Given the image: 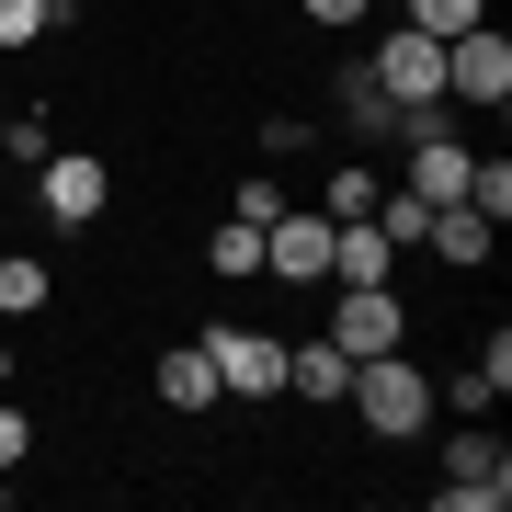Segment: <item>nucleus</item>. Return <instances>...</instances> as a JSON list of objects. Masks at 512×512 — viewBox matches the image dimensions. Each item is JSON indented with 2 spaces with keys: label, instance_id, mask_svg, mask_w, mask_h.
I'll return each instance as SVG.
<instances>
[{
  "label": "nucleus",
  "instance_id": "13",
  "mask_svg": "<svg viewBox=\"0 0 512 512\" xmlns=\"http://www.w3.org/2000/svg\"><path fill=\"white\" fill-rule=\"evenodd\" d=\"M444 399H456V410H501V399H512V330H490V342H478V365L444 387Z\"/></svg>",
  "mask_w": 512,
  "mask_h": 512
},
{
  "label": "nucleus",
  "instance_id": "11",
  "mask_svg": "<svg viewBox=\"0 0 512 512\" xmlns=\"http://www.w3.org/2000/svg\"><path fill=\"white\" fill-rule=\"evenodd\" d=\"M285 387H296V399H342V387H353V353L330 342V330H319V342H285Z\"/></svg>",
  "mask_w": 512,
  "mask_h": 512
},
{
  "label": "nucleus",
  "instance_id": "20",
  "mask_svg": "<svg viewBox=\"0 0 512 512\" xmlns=\"http://www.w3.org/2000/svg\"><path fill=\"white\" fill-rule=\"evenodd\" d=\"M467 205H478V217H512V160H467Z\"/></svg>",
  "mask_w": 512,
  "mask_h": 512
},
{
  "label": "nucleus",
  "instance_id": "2",
  "mask_svg": "<svg viewBox=\"0 0 512 512\" xmlns=\"http://www.w3.org/2000/svg\"><path fill=\"white\" fill-rule=\"evenodd\" d=\"M444 103H512V35L501 23L444 35Z\"/></svg>",
  "mask_w": 512,
  "mask_h": 512
},
{
  "label": "nucleus",
  "instance_id": "1",
  "mask_svg": "<svg viewBox=\"0 0 512 512\" xmlns=\"http://www.w3.org/2000/svg\"><path fill=\"white\" fill-rule=\"evenodd\" d=\"M353 410H365V433H387V444H410V433H433V376L410 365V342L399 353H365L353 365V387H342Z\"/></svg>",
  "mask_w": 512,
  "mask_h": 512
},
{
  "label": "nucleus",
  "instance_id": "5",
  "mask_svg": "<svg viewBox=\"0 0 512 512\" xmlns=\"http://www.w3.org/2000/svg\"><path fill=\"white\" fill-rule=\"evenodd\" d=\"M330 342L365 365V353H399L410 342V308H399V285H342V308H330Z\"/></svg>",
  "mask_w": 512,
  "mask_h": 512
},
{
  "label": "nucleus",
  "instance_id": "22",
  "mask_svg": "<svg viewBox=\"0 0 512 512\" xmlns=\"http://www.w3.org/2000/svg\"><path fill=\"white\" fill-rule=\"evenodd\" d=\"M57 12H69V0H0V46H35Z\"/></svg>",
  "mask_w": 512,
  "mask_h": 512
},
{
  "label": "nucleus",
  "instance_id": "26",
  "mask_svg": "<svg viewBox=\"0 0 512 512\" xmlns=\"http://www.w3.org/2000/svg\"><path fill=\"white\" fill-rule=\"evenodd\" d=\"M376 0H308V23H365Z\"/></svg>",
  "mask_w": 512,
  "mask_h": 512
},
{
  "label": "nucleus",
  "instance_id": "21",
  "mask_svg": "<svg viewBox=\"0 0 512 512\" xmlns=\"http://www.w3.org/2000/svg\"><path fill=\"white\" fill-rule=\"evenodd\" d=\"M421 35H467V23H490V0H410Z\"/></svg>",
  "mask_w": 512,
  "mask_h": 512
},
{
  "label": "nucleus",
  "instance_id": "16",
  "mask_svg": "<svg viewBox=\"0 0 512 512\" xmlns=\"http://www.w3.org/2000/svg\"><path fill=\"white\" fill-rule=\"evenodd\" d=\"M46 296H57V285H46V262H23V251H0V319H35Z\"/></svg>",
  "mask_w": 512,
  "mask_h": 512
},
{
  "label": "nucleus",
  "instance_id": "23",
  "mask_svg": "<svg viewBox=\"0 0 512 512\" xmlns=\"http://www.w3.org/2000/svg\"><path fill=\"white\" fill-rule=\"evenodd\" d=\"M0 148H12V160H23V171H35V160H46V148H57V126H46V114H0Z\"/></svg>",
  "mask_w": 512,
  "mask_h": 512
},
{
  "label": "nucleus",
  "instance_id": "14",
  "mask_svg": "<svg viewBox=\"0 0 512 512\" xmlns=\"http://www.w3.org/2000/svg\"><path fill=\"white\" fill-rule=\"evenodd\" d=\"M342 126L365 137V148H376V137H399V103L376 92V69H365V57H353V69H342Z\"/></svg>",
  "mask_w": 512,
  "mask_h": 512
},
{
  "label": "nucleus",
  "instance_id": "28",
  "mask_svg": "<svg viewBox=\"0 0 512 512\" xmlns=\"http://www.w3.org/2000/svg\"><path fill=\"white\" fill-rule=\"evenodd\" d=\"M0 387H12V353H0Z\"/></svg>",
  "mask_w": 512,
  "mask_h": 512
},
{
  "label": "nucleus",
  "instance_id": "6",
  "mask_svg": "<svg viewBox=\"0 0 512 512\" xmlns=\"http://www.w3.org/2000/svg\"><path fill=\"white\" fill-rule=\"evenodd\" d=\"M365 69H376L387 103H444V35H421V23H399V35L365 57Z\"/></svg>",
  "mask_w": 512,
  "mask_h": 512
},
{
  "label": "nucleus",
  "instance_id": "18",
  "mask_svg": "<svg viewBox=\"0 0 512 512\" xmlns=\"http://www.w3.org/2000/svg\"><path fill=\"white\" fill-rule=\"evenodd\" d=\"M376 194H387L376 171H365V160H342V171H330V194H319V217H376Z\"/></svg>",
  "mask_w": 512,
  "mask_h": 512
},
{
  "label": "nucleus",
  "instance_id": "27",
  "mask_svg": "<svg viewBox=\"0 0 512 512\" xmlns=\"http://www.w3.org/2000/svg\"><path fill=\"white\" fill-rule=\"evenodd\" d=\"M0 501H12V467H0Z\"/></svg>",
  "mask_w": 512,
  "mask_h": 512
},
{
  "label": "nucleus",
  "instance_id": "7",
  "mask_svg": "<svg viewBox=\"0 0 512 512\" xmlns=\"http://www.w3.org/2000/svg\"><path fill=\"white\" fill-rule=\"evenodd\" d=\"M35 171H46V217H57V228H92L103 205H114V171L92 160V148H46Z\"/></svg>",
  "mask_w": 512,
  "mask_h": 512
},
{
  "label": "nucleus",
  "instance_id": "9",
  "mask_svg": "<svg viewBox=\"0 0 512 512\" xmlns=\"http://www.w3.org/2000/svg\"><path fill=\"white\" fill-rule=\"evenodd\" d=\"M330 285H399V251L376 217H330Z\"/></svg>",
  "mask_w": 512,
  "mask_h": 512
},
{
  "label": "nucleus",
  "instance_id": "12",
  "mask_svg": "<svg viewBox=\"0 0 512 512\" xmlns=\"http://www.w3.org/2000/svg\"><path fill=\"white\" fill-rule=\"evenodd\" d=\"M421 251H444L456 274H478V262H490V217H478V205H433V228H421Z\"/></svg>",
  "mask_w": 512,
  "mask_h": 512
},
{
  "label": "nucleus",
  "instance_id": "15",
  "mask_svg": "<svg viewBox=\"0 0 512 512\" xmlns=\"http://www.w3.org/2000/svg\"><path fill=\"white\" fill-rule=\"evenodd\" d=\"M148 387H160L171 410H217V365H205V342H183V353H160V376H148Z\"/></svg>",
  "mask_w": 512,
  "mask_h": 512
},
{
  "label": "nucleus",
  "instance_id": "19",
  "mask_svg": "<svg viewBox=\"0 0 512 512\" xmlns=\"http://www.w3.org/2000/svg\"><path fill=\"white\" fill-rule=\"evenodd\" d=\"M376 228H387V251H421V228H433V205H421V194H376Z\"/></svg>",
  "mask_w": 512,
  "mask_h": 512
},
{
  "label": "nucleus",
  "instance_id": "17",
  "mask_svg": "<svg viewBox=\"0 0 512 512\" xmlns=\"http://www.w3.org/2000/svg\"><path fill=\"white\" fill-rule=\"evenodd\" d=\"M205 262H217V274H262V228L251 217H217V228H205Z\"/></svg>",
  "mask_w": 512,
  "mask_h": 512
},
{
  "label": "nucleus",
  "instance_id": "25",
  "mask_svg": "<svg viewBox=\"0 0 512 512\" xmlns=\"http://www.w3.org/2000/svg\"><path fill=\"white\" fill-rule=\"evenodd\" d=\"M228 217H251V228H274V217H285V194H274V183H262V171H251V183L228 194Z\"/></svg>",
  "mask_w": 512,
  "mask_h": 512
},
{
  "label": "nucleus",
  "instance_id": "4",
  "mask_svg": "<svg viewBox=\"0 0 512 512\" xmlns=\"http://www.w3.org/2000/svg\"><path fill=\"white\" fill-rule=\"evenodd\" d=\"M205 365H217V399H285V342L274 330H217Z\"/></svg>",
  "mask_w": 512,
  "mask_h": 512
},
{
  "label": "nucleus",
  "instance_id": "3",
  "mask_svg": "<svg viewBox=\"0 0 512 512\" xmlns=\"http://www.w3.org/2000/svg\"><path fill=\"white\" fill-rule=\"evenodd\" d=\"M444 512H501L512 501V456H501V444L490 433H456V444H444V490H433Z\"/></svg>",
  "mask_w": 512,
  "mask_h": 512
},
{
  "label": "nucleus",
  "instance_id": "24",
  "mask_svg": "<svg viewBox=\"0 0 512 512\" xmlns=\"http://www.w3.org/2000/svg\"><path fill=\"white\" fill-rule=\"evenodd\" d=\"M23 456H35V410L0 399V467H23Z\"/></svg>",
  "mask_w": 512,
  "mask_h": 512
},
{
  "label": "nucleus",
  "instance_id": "8",
  "mask_svg": "<svg viewBox=\"0 0 512 512\" xmlns=\"http://www.w3.org/2000/svg\"><path fill=\"white\" fill-rule=\"evenodd\" d=\"M262 274H285V285H330V217H319V205H285V217L262 228Z\"/></svg>",
  "mask_w": 512,
  "mask_h": 512
},
{
  "label": "nucleus",
  "instance_id": "10",
  "mask_svg": "<svg viewBox=\"0 0 512 512\" xmlns=\"http://www.w3.org/2000/svg\"><path fill=\"white\" fill-rule=\"evenodd\" d=\"M399 194H421V205H467V148H456V126L410 137V183H399Z\"/></svg>",
  "mask_w": 512,
  "mask_h": 512
}]
</instances>
